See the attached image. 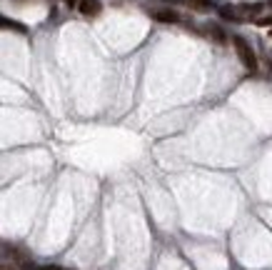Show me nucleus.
<instances>
[{
	"label": "nucleus",
	"instance_id": "9d476101",
	"mask_svg": "<svg viewBox=\"0 0 272 270\" xmlns=\"http://www.w3.org/2000/svg\"><path fill=\"white\" fill-rule=\"evenodd\" d=\"M173 3H182V0H173Z\"/></svg>",
	"mask_w": 272,
	"mask_h": 270
},
{
	"label": "nucleus",
	"instance_id": "0eeeda50",
	"mask_svg": "<svg viewBox=\"0 0 272 270\" xmlns=\"http://www.w3.org/2000/svg\"><path fill=\"white\" fill-rule=\"evenodd\" d=\"M207 30H210V33H213V38L217 40V43H220V45H225V43H227V38H225V33H222V30H220V28H217V25H210V28H207Z\"/></svg>",
	"mask_w": 272,
	"mask_h": 270
},
{
	"label": "nucleus",
	"instance_id": "f8f14e48",
	"mask_svg": "<svg viewBox=\"0 0 272 270\" xmlns=\"http://www.w3.org/2000/svg\"><path fill=\"white\" fill-rule=\"evenodd\" d=\"M270 35H272V33H270Z\"/></svg>",
	"mask_w": 272,
	"mask_h": 270
},
{
	"label": "nucleus",
	"instance_id": "7ed1b4c3",
	"mask_svg": "<svg viewBox=\"0 0 272 270\" xmlns=\"http://www.w3.org/2000/svg\"><path fill=\"white\" fill-rule=\"evenodd\" d=\"M153 18L160 20V23H180V15L170 8H162V10H153Z\"/></svg>",
	"mask_w": 272,
	"mask_h": 270
},
{
	"label": "nucleus",
	"instance_id": "1a4fd4ad",
	"mask_svg": "<svg viewBox=\"0 0 272 270\" xmlns=\"http://www.w3.org/2000/svg\"><path fill=\"white\" fill-rule=\"evenodd\" d=\"M260 25H272V18H262V20H257Z\"/></svg>",
	"mask_w": 272,
	"mask_h": 270
},
{
	"label": "nucleus",
	"instance_id": "f03ea898",
	"mask_svg": "<svg viewBox=\"0 0 272 270\" xmlns=\"http://www.w3.org/2000/svg\"><path fill=\"white\" fill-rule=\"evenodd\" d=\"M78 10L80 15H85V18H95L102 10V3L100 0H78Z\"/></svg>",
	"mask_w": 272,
	"mask_h": 270
},
{
	"label": "nucleus",
	"instance_id": "6e6552de",
	"mask_svg": "<svg viewBox=\"0 0 272 270\" xmlns=\"http://www.w3.org/2000/svg\"><path fill=\"white\" fill-rule=\"evenodd\" d=\"M190 3V8H195V10H207L210 8V0H187Z\"/></svg>",
	"mask_w": 272,
	"mask_h": 270
},
{
	"label": "nucleus",
	"instance_id": "423d86ee",
	"mask_svg": "<svg viewBox=\"0 0 272 270\" xmlns=\"http://www.w3.org/2000/svg\"><path fill=\"white\" fill-rule=\"evenodd\" d=\"M262 8H265L262 3H242V5H240V10H242L245 15H257Z\"/></svg>",
	"mask_w": 272,
	"mask_h": 270
},
{
	"label": "nucleus",
	"instance_id": "9b49d317",
	"mask_svg": "<svg viewBox=\"0 0 272 270\" xmlns=\"http://www.w3.org/2000/svg\"><path fill=\"white\" fill-rule=\"evenodd\" d=\"M270 8H272V0H270Z\"/></svg>",
	"mask_w": 272,
	"mask_h": 270
},
{
	"label": "nucleus",
	"instance_id": "20e7f679",
	"mask_svg": "<svg viewBox=\"0 0 272 270\" xmlns=\"http://www.w3.org/2000/svg\"><path fill=\"white\" fill-rule=\"evenodd\" d=\"M0 28H5V30H15V33H28V28H25L23 23L5 18V15H0Z\"/></svg>",
	"mask_w": 272,
	"mask_h": 270
},
{
	"label": "nucleus",
	"instance_id": "f257e3e1",
	"mask_svg": "<svg viewBox=\"0 0 272 270\" xmlns=\"http://www.w3.org/2000/svg\"><path fill=\"white\" fill-rule=\"evenodd\" d=\"M235 43V53H237V58H240V63L247 68V70H257V55H255V50L250 48V43L242 38V35H235L233 38Z\"/></svg>",
	"mask_w": 272,
	"mask_h": 270
},
{
	"label": "nucleus",
	"instance_id": "39448f33",
	"mask_svg": "<svg viewBox=\"0 0 272 270\" xmlns=\"http://www.w3.org/2000/svg\"><path fill=\"white\" fill-rule=\"evenodd\" d=\"M220 15L225 20H233V23H242V20H245L235 8H230V5H222V8H220Z\"/></svg>",
	"mask_w": 272,
	"mask_h": 270
}]
</instances>
